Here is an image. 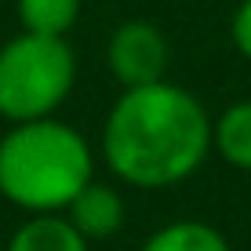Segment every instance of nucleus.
Instances as JSON below:
<instances>
[{"label":"nucleus","instance_id":"f257e3e1","mask_svg":"<svg viewBox=\"0 0 251 251\" xmlns=\"http://www.w3.org/2000/svg\"><path fill=\"white\" fill-rule=\"evenodd\" d=\"M211 153V120L186 88L157 80L127 88L102 127V157L117 178L164 189L189 178Z\"/></svg>","mask_w":251,"mask_h":251},{"label":"nucleus","instance_id":"f03ea898","mask_svg":"<svg viewBox=\"0 0 251 251\" xmlns=\"http://www.w3.org/2000/svg\"><path fill=\"white\" fill-rule=\"evenodd\" d=\"M91 150L55 117L15 124L0 138V197L29 215H58L91 182Z\"/></svg>","mask_w":251,"mask_h":251},{"label":"nucleus","instance_id":"7ed1b4c3","mask_svg":"<svg viewBox=\"0 0 251 251\" xmlns=\"http://www.w3.org/2000/svg\"><path fill=\"white\" fill-rule=\"evenodd\" d=\"M76 58L66 37L19 33L0 48V117L11 124L55 117L73 91Z\"/></svg>","mask_w":251,"mask_h":251},{"label":"nucleus","instance_id":"20e7f679","mask_svg":"<svg viewBox=\"0 0 251 251\" xmlns=\"http://www.w3.org/2000/svg\"><path fill=\"white\" fill-rule=\"evenodd\" d=\"M106 62L124 91L146 88V84L164 80L168 62H171V48H168V37H164L160 25H153L146 19H127L109 37Z\"/></svg>","mask_w":251,"mask_h":251},{"label":"nucleus","instance_id":"39448f33","mask_svg":"<svg viewBox=\"0 0 251 251\" xmlns=\"http://www.w3.org/2000/svg\"><path fill=\"white\" fill-rule=\"evenodd\" d=\"M124 215H127V207L120 201V193L109 189V186H102V182H95V178L73 197V204L66 207V219L88 240H106V237H113V233H120Z\"/></svg>","mask_w":251,"mask_h":251},{"label":"nucleus","instance_id":"423d86ee","mask_svg":"<svg viewBox=\"0 0 251 251\" xmlns=\"http://www.w3.org/2000/svg\"><path fill=\"white\" fill-rule=\"evenodd\" d=\"M7 251H88V237L62 215H33L11 233Z\"/></svg>","mask_w":251,"mask_h":251},{"label":"nucleus","instance_id":"0eeeda50","mask_svg":"<svg viewBox=\"0 0 251 251\" xmlns=\"http://www.w3.org/2000/svg\"><path fill=\"white\" fill-rule=\"evenodd\" d=\"M211 150L240 171H251V99L233 106L211 124Z\"/></svg>","mask_w":251,"mask_h":251},{"label":"nucleus","instance_id":"6e6552de","mask_svg":"<svg viewBox=\"0 0 251 251\" xmlns=\"http://www.w3.org/2000/svg\"><path fill=\"white\" fill-rule=\"evenodd\" d=\"M142 251H229V244L215 226L197 222V219H182V222L157 229L142 244Z\"/></svg>","mask_w":251,"mask_h":251},{"label":"nucleus","instance_id":"1a4fd4ad","mask_svg":"<svg viewBox=\"0 0 251 251\" xmlns=\"http://www.w3.org/2000/svg\"><path fill=\"white\" fill-rule=\"evenodd\" d=\"M15 11L25 33L66 37L80 19V0H15Z\"/></svg>","mask_w":251,"mask_h":251},{"label":"nucleus","instance_id":"9d476101","mask_svg":"<svg viewBox=\"0 0 251 251\" xmlns=\"http://www.w3.org/2000/svg\"><path fill=\"white\" fill-rule=\"evenodd\" d=\"M229 37H233V48L251 62V0H240L237 4L233 22H229Z\"/></svg>","mask_w":251,"mask_h":251}]
</instances>
